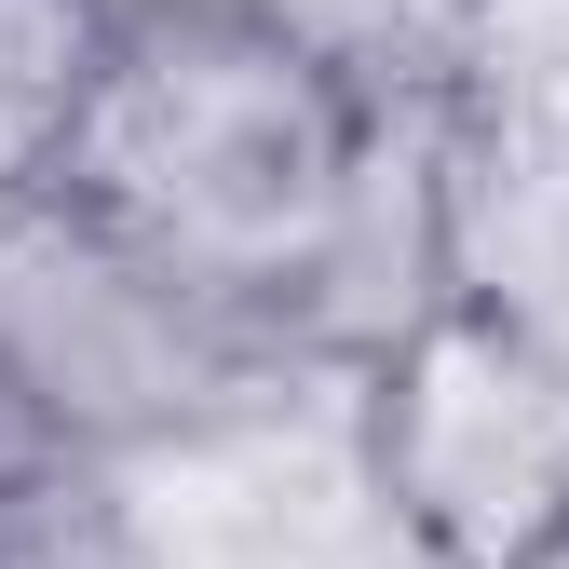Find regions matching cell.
I'll return each mask as SVG.
<instances>
[{"mask_svg": "<svg viewBox=\"0 0 569 569\" xmlns=\"http://www.w3.org/2000/svg\"><path fill=\"white\" fill-rule=\"evenodd\" d=\"M28 203L271 367H352L435 299V82H367L284 0L109 14Z\"/></svg>", "mask_w": 569, "mask_h": 569, "instance_id": "cell-1", "label": "cell"}, {"mask_svg": "<svg viewBox=\"0 0 569 569\" xmlns=\"http://www.w3.org/2000/svg\"><path fill=\"white\" fill-rule=\"evenodd\" d=\"M352 488L407 569H529L569 542V367L420 299L380 352H352Z\"/></svg>", "mask_w": 569, "mask_h": 569, "instance_id": "cell-2", "label": "cell"}, {"mask_svg": "<svg viewBox=\"0 0 569 569\" xmlns=\"http://www.w3.org/2000/svg\"><path fill=\"white\" fill-rule=\"evenodd\" d=\"M0 367L54 448L122 461V448H190L203 420H231L271 380V352L163 299L150 271H122L54 203H0Z\"/></svg>", "mask_w": 569, "mask_h": 569, "instance_id": "cell-3", "label": "cell"}, {"mask_svg": "<svg viewBox=\"0 0 569 569\" xmlns=\"http://www.w3.org/2000/svg\"><path fill=\"white\" fill-rule=\"evenodd\" d=\"M435 299L569 367V109L435 82Z\"/></svg>", "mask_w": 569, "mask_h": 569, "instance_id": "cell-4", "label": "cell"}, {"mask_svg": "<svg viewBox=\"0 0 569 569\" xmlns=\"http://www.w3.org/2000/svg\"><path fill=\"white\" fill-rule=\"evenodd\" d=\"M96 41H109V0H0V203H28L68 109L96 82Z\"/></svg>", "mask_w": 569, "mask_h": 569, "instance_id": "cell-5", "label": "cell"}, {"mask_svg": "<svg viewBox=\"0 0 569 569\" xmlns=\"http://www.w3.org/2000/svg\"><path fill=\"white\" fill-rule=\"evenodd\" d=\"M68 461H82V448H54V435H41V407L14 393V367H0V502H28V488L68 475Z\"/></svg>", "mask_w": 569, "mask_h": 569, "instance_id": "cell-6", "label": "cell"}, {"mask_svg": "<svg viewBox=\"0 0 569 569\" xmlns=\"http://www.w3.org/2000/svg\"><path fill=\"white\" fill-rule=\"evenodd\" d=\"M109 14H258V0H109Z\"/></svg>", "mask_w": 569, "mask_h": 569, "instance_id": "cell-7", "label": "cell"}, {"mask_svg": "<svg viewBox=\"0 0 569 569\" xmlns=\"http://www.w3.org/2000/svg\"><path fill=\"white\" fill-rule=\"evenodd\" d=\"M529 569H569V542H556V556H529Z\"/></svg>", "mask_w": 569, "mask_h": 569, "instance_id": "cell-8", "label": "cell"}]
</instances>
